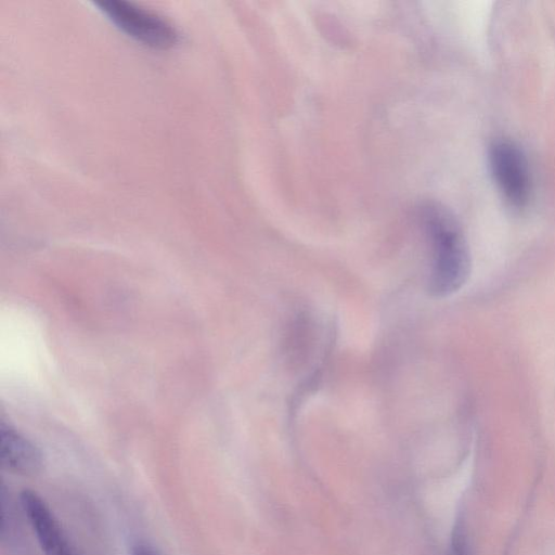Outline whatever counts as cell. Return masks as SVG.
I'll use <instances>...</instances> for the list:
<instances>
[{
	"mask_svg": "<svg viewBox=\"0 0 555 555\" xmlns=\"http://www.w3.org/2000/svg\"><path fill=\"white\" fill-rule=\"evenodd\" d=\"M421 222L429 249L427 291L435 297L457 292L470 273L469 249L452 212L431 203L422 208Z\"/></svg>",
	"mask_w": 555,
	"mask_h": 555,
	"instance_id": "cell-1",
	"label": "cell"
},
{
	"mask_svg": "<svg viewBox=\"0 0 555 555\" xmlns=\"http://www.w3.org/2000/svg\"><path fill=\"white\" fill-rule=\"evenodd\" d=\"M488 163L504 201L514 209L525 208L531 197L532 182L522 150L508 139H495L488 150Z\"/></svg>",
	"mask_w": 555,
	"mask_h": 555,
	"instance_id": "cell-2",
	"label": "cell"
},
{
	"mask_svg": "<svg viewBox=\"0 0 555 555\" xmlns=\"http://www.w3.org/2000/svg\"><path fill=\"white\" fill-rule=\"evenodd\" d=\"M124 33L155 49H168L178 41V33L164 17L124 0L96 3Z\"/></svg>",
	"mask_w": 555,
	"mask_h": 555,
	"instance_id": "cell-3",
	"label": "cell"
},
{
	"mask_svg": "<svg viewBox=\"0 0 555 555\" xmlns=\"http://www.w3.org/2000/svg\"><path fill=\"white\" fill-rule=\"evenodd\" d=\"M20 501L43 555H76L57 518L36 491L23 490Z\"/></svg>",
	"mask_w": 555,
	"mask_h": 555,
	"instance_id": "cell-4",
	"label": "cell"
},
{
	"mask_svg": "<svg viewBox=\"0 0 555 555\" xmlns=\"http://www.w3.org/2000/svg\"><path fill=\"white\" fill-rule=\"evenodd\" d=\"M0 457L2 466L20 476H35L42 468L39 449L15 428L0 425Z\"/></svg>",
	"mask_w": 555,
	"mask_h": 555,
	"instance_id": "cell-5",
	"label": "cell"
},
{
	"mask_svg": "<svg viewBox=\"0 0 555 555\" xmlns=\"http://www.w3.org/2000/svg\"><path fill=\"white\" fill-rule=\"evenodd\" d=\"M132 555H160L153 546L146 543H138L132 550Z\"/></svg>",
	"mask_w": 555,
	"mask_h": 555,
	"instance_id": "cell-6",
	"label": "cell"
}]
</instances>
